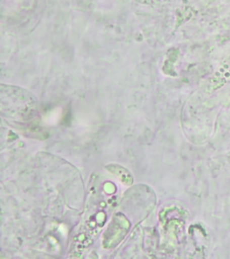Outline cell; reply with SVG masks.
Listing matches in <instances>:
<instances>
[{
  "label": "cell",
  "mask_w": 230,
  "mask_h": 259,
  "mask_svg": "<svg viewBox=\"0 0 230 259\" xmlns=\"http://www.w3.org/2000/svg\"><path fill=\"white\" fill-rule=\"evenodd\" d=\"M106 168L109 170L113 176H115L122 184H124L126 186L132 185L133 178L129 170L126 169L125 167L117 164H111L106 166Z\"/></svg>",
  "instance_id": "6da1fadb"
}]
</instances>
